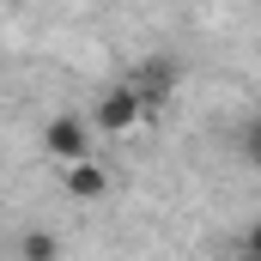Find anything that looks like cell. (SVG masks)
I'll return each instance as SVG.
<instances>
[{
    "instance_id": "cell-2",
    "label": "cell",
    "mask_w": 261,
    "mask_h": 261,
    "mask_svg": "<svg viewBox=\"0 0 261 261\" xmlns=\"http://www.w3.org/2000/svg\"><path fill=\"white\" fill-rule=\"evenodd\" d=\"M43 146H49L55 164H79V158H91V128H85L79 116H49Z\"/></svg>"
},
{
    "instance_id": "cell-5",
    "label": "cell",
    "mask_w": 261,
    "mask_h": 261,
    "mask_svg": "<svg viewBox=\"0 0 261 261\" xmlns=\"http://www.w3.org/2000/svg\"><path fill=\"white\" fill-rule=\"evenodd\" d=\"M18 261H61V237L55 231H24L18 237Z\"/></svg>"
},
{
    "instance_id": "cell-3",
    "label": "cell",
    "mask_w": 261,
    "mask_h": 261,
    "mask_svg": "<svg viewBox=\"0 0 261 261\" xmlns=\"http://www.w3.org/2000/svg\"><path fill=\"white\" fill-rule=\"evenodd\" d=\"M91 122H97V128H110V134H128V128H140V97H134V85H110V91L97 97Z\"/></svg>"
},
{
    "instance_id": "cell-6",
    "label": "cell",
    "mask_w": 261,
    "mask_h": 261,
    "mask_svg": "<svg viewBox=\"0 0 261 261\" xmlns=\"http://www.w3.org/2000/svg\"><path fill=\"white\" fill-rule=\"evenodd\" d=\"M231 261H261V255H255V243H243V249H237Z\"/></svg>"
},
{
    "instance_id": "cell-4",
    "label": "cell",
    "mask_w": 261,
    "mask_h": 261,
    "mask_svg": "<svg viewBox=\"0 0 261 261\" xmlns=\"http://www.w3.org/2000/svg\"><path fill=\"white\" fill-rule=\"evenodd\" d=\"M61 182H67V195H73V200H103V195H110V170L91 164V158L61 164Z\"/></svg>"
},
{
    "instance_id": "cell-1",
    "label": "cell",
    "mask_w": 261,
    "mask_h": 261,
    "mask_svg": "<svg viewBox=\"0 0 261 261\" xmlns=\"http://www.w3.org/2000/svg\"><path fill=\"white\" fill-rule=\"evenodd\" d=\"M128 85H134V97H140V122H146V116H158V110H164V97L176 91V61L146 55V61H140V73H134Z\"/></svg>"
}]
</instances>
